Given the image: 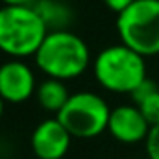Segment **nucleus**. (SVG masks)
Listing matches in <instances>:
<instances>
[{
    "label": "nucleus",
    "mask_w": 159,
    "mask_h": 159,
    "mask_svg": "<svg viewBox=\"0 0 159 159\" xmlns=\"http://www.w3.org/2000/svg\"><path fill=\"white\" fill-rule=\"evenodd\" d=\"M35 63L48 78L67 81L87 70L91 54L85 41L76 34L69 30H52L35 52Z\"/></svg>",
    "instance_id": "nucleus-1"
},
{
    "label": "nucleus",
    "mask_w": 159,
    "mask_h": 159,
    "mask_svg": "<svg viewBox=\"0 0 159 159\" xmlns=\"http://www.w3.org/2000/svg\"><path fill=\"white\" fill-rule=\"evenodd\" d=\"M48 35V24L32 6L0 7V50L11 57L35 56Z\"/></svg>",
    "instance_id": "nucleus-2"
},
{
    "label": "nucleus",
    "mask_w": 159,
    "mask_h": 159,
    "mask_svg": "<svg viewBox=\"0 0 159 159\" xmlns=\"http://www.w3.org/2000/svg\"><path fill=\"white\" fill-rule=\"evenodd\" d=\"M94 76L111 93L131 94L146 80L144 56L122 43L107 46L94 59Z\"/></svg>",
    "instance_id": "nucleus-3"
},
{
    "label": "nucleus",
    "mask_w": 159,
    "mask_h": 159,
    "mask_svg": "<svg viewBox=\"0 0 159 159\" xmlns=\"http://www.w3.org/2000/svg\"><path fill=\"white\" fill-rule=\"evenodd\" d=\"M122 44L141 56L159 54V0H135L117 17Z\"/></svg>",
    "instance_id": "nucleus-4"
},
{
    "label": "nucleus",
    "mask_w": 159,
    "mask_h": 159,
    "mask_svg": "<svg viewBox=\"0 0 159 159\" xmlns=\"http://www.w3.org/2000/svg\"><path fill=\"white\" fill-rule=\"evenodd\" d=\"M111 109L107 102L94 93L70 94L65 107L56 115L67 131L78 139H93L107 129Z\"/></svg>",
    "instance_id": "nucleus-5"
},
{
    "label": "nucleus",
    "mask_w": 159,
    "mask_h": 159,
    "mask_svg": "<svg viewBox=\"0 0 159 159\" xmlns=\"http://www.w3.org/2000/svg\"><path fill=\"white\" fill-rule=\"evenodd\" d=\"M34 93L35 76L24 61L11 59L0 65V96L4 102L22 104Z\"/></svg>",
    "instance_id": "nucleus-6"
},
{
    "label": "nucleus",
    "mask_w": 159,
    "mask_h": 159,
    "mask_svg": "<svg viewBox=\"0 0 159 159\" xmlns=\"http://www.w3.org/2000/svg\"><path fill=\"white\" fill-rule=\"evenodd\" d=\"M72 135L57 119H46L32 133V150L39 159H63Z\"/></svg>",
    "instance_id": "nucleus-7"
},
{
    "label": "nucleus",
    "mask_w": 159,
    "mask_h": 159,
    "mask_svg": "<svg viewBox=\"0 0 159 159\" xmlns=\"http://www.w3.org/2000/svg\"><path fill=\"white\" fill-rule=\"evenodd\" d=\"M107 129L120 143L135 144L146 139L150 131V124L137 106H119L111 109Z\"/></svg>",
    "instance_id": "nucleus-8"
},
{
    "label": "nucleus",
    "mask_w": 159,
    "mask_h": 159,
    "mask_svg": "<svg viewBox=\"0 0 159 159\" xmlns=\"http://www.w3.org/2000/svg\"><path fill=\"white\" fill-rule=\"evenodd\" d=\"M35 94H37V102H39L41 107L44 111L56 113V115L65 107V104L70 98L65 83L61 80H54V78L44 80L39 87H37Z\"/></svg>",
    "instance_id": "nucleus-9"
},
{
    "label": "nucleus",
    "mask_w": 159,
    "mask_h": 159,
    "mask_svg": "<svg viewBox=\"0 0 159 159\" xmlns=\"http://www.w3.org/2000/svg\"><path fill=\"white\" fill-rule=\"evenodd\" d=\"M135 106L141 109V113L144 115V119L148 120L150 126L159 124V89L154 91L150 96H146L143 102L135 104Z\"/></svg>",
    "instance_id": "nucleus-10"
},
{
    "label": "nucleus",
    "mask_w": 159,
    "mask_h": 159,
    "mask_svg": "<svg viewBox=\"0 0 159 159\" xmlns=\"http://www.w3.org/2000/svg\"><path fill=\"white\" fill-rule=\"evenodd\" d=\"M144 148L148 159H159V124L150 126V131L144 139Z\"/></svg>",
    "instance_id": "nucleus-11"
},
{
    "label": "nucleus",
    "mask_w": 159,
    "mask_h": 159,
    "mask_svg": "<svg viewBox=\"0 0 159 159\" xmlns=\"http://www.w3.org/2000/svg\"><path fill=\"white\" fill-rule=\"evenodd\" d=\"M154 91H157V85H156L152 80L146 78L141 85H139V87H137V89H135V91H133V93H131V98H133V102H135V104H139V102H143L146 96H150Z\"/></svg>",
    "instance_id": "nucleus-12"
},
{
    "label": "nucleus",
    "mask_w": 159,
    "mask_h": 159,
    "mask_svg": "<svg viewBox=\"0 0 159 159\" xmlns=\"http://www.w3.org/2000/svg\"><path fill=\"white\" fill-rule=\"evenodd\" d=\"M133 2H135V0H104V4H106L111 11H115V13H122V11L128 9Z\"/></svg>",
    "instance_id": "nucleus-13"
},
{
    "label": "nucleus",
    "mask_w": 159,
    "mask_h": 159,
    "mask_svg": "<svg viewBox=\"0 0 159 159\" xmlns=\"http://www.w3.org/2000/svg\"><path fill=\"white\" fill-rule=\"evenodd\" d=\"M4 6H30L34 0H2Z\"/></svg>",
    "instance_id": "nucleus-14"
},
{
    "label": "nucleus",
    "mask_w": 159,
    "mask_h": 159,
    "mask_svg": "<svg viewBox=\"0 0 159 159\" xmlns=\"http://www.w3.org/2000/svg\"><path fill=\"white\" fill-rule=\"evenodd\" d=\"M4 104H6V102H4L2 96H0V117H2V113H4Z\"/></svg>",
    "instance_id": "nucleus-15"
}]
</instances>
